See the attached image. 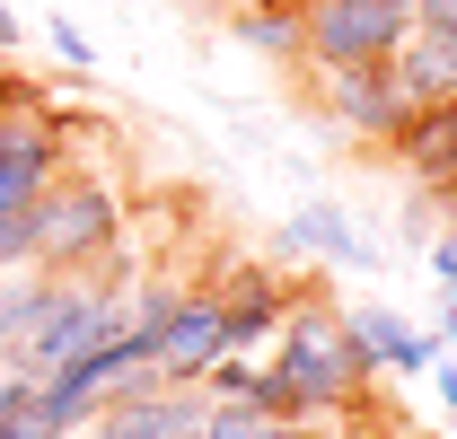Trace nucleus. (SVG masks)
<instances>
[{"mask_svg": "<svg viewBox=\"0 0 457 439\" xmlns=\"http://www.w3.org/2000/svg\"><path fill=\"white\" fill-rule=\"evenodd\" d=\"M132 264L114 255L106 273H36V308H27V334L0 352L18 378H45L62 360H79L88 343H106V334L132 326Z\"/></svg>", "mask_w": 457, "mask_h": 439, "instance_id": "f257e3e1", "label": "nucleus"}, {"mask_svg": "<svg viewBox=\"0 0 457 439\" xmlns=\"http://www.w3.org/2000/svg\"><path fill=\"white\" fill-rule=\"evenodd\" d=\"M273 369H282V386L308 404V413H343V404H361V386H370L352 334H343V308L299 299V290H290L282 326H273Z\"/></svg>", "mask_w": 457, "mask_h": 439, "instance_id": "f03ea898", "label": "nucleus"}, {"mask_svg": "<svg viewBox=\"0 0 457 439\" xmlns=\"http://www.w3.org/2000/svg\"><path fill=\"white\" fill-rule=\"evenodd\" d=\"M114 237H123V194H114L106 176H71V167H62L54 185L36 194V211H27V246H36L45 273H88V264H106Z\"/></svg>", "mask_w": 457, "mask_h": 439, "instance_id": "7ed1b4c3", "label": "nucleus"}, {"mask_svg": "<svg viewBox=\"0 0 457 439\" xmlns=\"http://www.w3.org/2000/svg\"><path fill=\"white\" fill-rule=\"evenodd\" d=\"M299 62L317 70V79H335V70H370V62H387L413 36V0H299Z\"/></svg>", "mask_w": 457, "mask_h": 439, "instance_id": "20e7f679", "label": "nucleus"}, {"mask_svg": "<svg viewBox=\"0 0 457 439\" xmlns=\"http://www.w3.org/2000/svg\"><path fill=\"white\" fill-rule=\"evenodd\" d=\"M62 167H71V150H62V132L45 123V106L36 114H0V220L36 211V194L54 185Z\"/></svg>", "mask_w": 457, "mask_h": 439, "instance_id": "39448f33", "label": "nucleus"}, {"mask_svg": "<svg viewBox=\"0 0 457 439\" xmlns=\"http://www.w3.org/2000/svg\"><path fill=\"white\" fill-rule=\"evenodd\" d=\"M228 352V326H220V299L212 290H176V308L159 317V378L194 386L212 360Z\"/></svg>", "mask_w": 457, "mask_h": 439, "instance_id": "423d86ee", "label": "nucleus"}, {"mask_svg": "<svg viewBox=\"0 0 457 439\" xmlns=\"http://www.w3.org/2000/svg\"><path fill=\"white\" fill-rule=\"evenodd\" d=\"M203 386H176V378H150V386H123V395H106V422L114 439H194V422H203Z\"/></svg>", "mask_w": 457, "mask_h": 439, "instance_id": "0eeeda50", "label": "nucleus"}, {"mask_svg": "<svg viewBox=\"0 0 457 439\" xmlns=\"http://www.w3.org/2000/svg\"><path fill=\"white\" fill-rule=\"evenodd\" d=\"M326 114H335V132H352V141H387L413 106H404L396 70L370 62V70H335V79H326Z\"/></svg>", "mask_w": 457, "mask_h": 439, "instance_id": "6e6552de", "label": "nucleus"}, {"mask_svg": "<svg viewBox=\"0 0 457 439\" xmlns=\"http://www.w3.org/2000/svg\"><path fill=\"white\" fill-rule=\"evenodd\" d=\"M343 334H352V352H361V369L378 378V369H431L440 360V334L431 326H413V317H396V308H352L343 317Z\"/></svg>", "mask_w": 457, "mask_h": 439, "instance_id": "1a4fd4ad", "label": "nucleus"}, {"mask_svg": "<svg viewBox=\"0 0 457 439\" xmlns=\"http://www.w3.org/2000/svg\"><path fill=\"white\" fill-rule=\"evenodd\" d=\"M387 150H396V167L413 176V185L457 194V97L449 106H413L396 132H387Z\"/></svg>", "mask_w": 457, "mask_h": 439, "instance_id": "9d476101", "label": "nucleus"}, {"mask_svg": "<svg viewBox=\"0 0 457 439\" xmlns=\"http://www.w3.org/2000/svg\"><path fill=\"white\" fill-rule=\"evenodd\" d=\"M387 70H396L404 106H449V97H457V36H431V27H413L396 54H387Z\"/></svg>", "mask_w": 457, "mask_h": 439, "instance_id": "9b49d317", "label": "nucleus"}, {"mask_svg": "<svg viewBox=\"0 0 457 439\" xmlns=\"http://www.w3.org/2000/svg\"><path fill=\"white\" fill-rule=\"evenodd\" d=\"M212 299H220L228 352H246V343H273V326H282V308H290L282 273H264V264H246V281H228V290H212Z\"/></svg>", "mask_w": 457, "mask_h": 439, "instance_id": "f8f14e48", "label": "nucleus"}, {"mask_svg": "<svg viewBox=\"0 0 457 439\" xmlns=\"http://www.w3.org/2000/svg\"><path fill=\"white\" fill-rule=\"evenodd\" d=\"M290 246L317 255V264H335V273H370V237L343 220V203H299L290 211Z\"/></svg>", "mask_w": 457, "mask_h": 439, "instance_id": "ddd939ff", "label": "nucleus"}, {"mask_svg": "<svg viewBox=\"0 0 457 439\" xmlns=\"http://www.w3.org/2000/svg\"><path fill=\"white\" fill-rule=\"evenodd\" d=\"M228 27H237V45L246 54H264V62H299V0H237L228 9Z\"/></svg>", "mask_w": 457, "mask_h": 439, "instance_id": "4468645a", "label": "nucleus"}, {"mask_svg": "<svg viewBox=\"0 0 457 439\" xmlns=\"http://www.w3.org/2000/svg\"><path fill=\"white\" fill-rule=\"evenodd\" d=\"M194 439H273V413H255V404H237V395H212L203 422H194Z\"/></svg>", "mask_w": 457, "mask_h": 439, "instance_id": "2eb2a0df", "label": "nucleus"}, {"mask_svg": "<svg viewBox=\"0 0 457 439\" xmlns=\"http://www.w3.org/2000/svg\"><path fill=\"white\" fill-rule=\"evenodd\" d=\"M45 45H54L71 70H97V45H88V27H79V18H45Z\"/></svg>", "mask_w": 457, "mask_h": 439, "instance_id": "dca6fc26", "label": "nucleus"}, {"mask_svg": "<svg viewBox=\"0 0 457 439\" xmlns=\"http://www.w3.org/2000/svg\"><path fill=\"white\" fill-rule=\"evenodd\" d=\"M27 395H36V378H18V369L0 360V431H9V422L27 413Z\"/></svg>", "mask_w": 457, "mask_h": 439, "instance_id": "f3484780", "label": "nucleus"}, {"mask_svg": "<svg viewBox=\"0 0 457 439\" xmlns=\"http://www.w3.org/2000/svg\"><path fill=\"white\" fill-rule=\"evenodd\" d=\"M431 290H440V299H457V237H440V246H431Z\"/></svg>", "mask_w": 457, "mask_h": 439, "instance_id": "a211bd4d", "label": "nucleus"}, {"mask_svg": "<svg viewBox=\"0 0 457 439\" xmlns=\"http://www.w3.org/2000/svg\"><path fill=\"white\" fill-rule=\"evenodd\" d=\"M413 27H431V36H457V0H413Z\"/></svg>", "mask_w": 457, "mask_h": 439, "instance_id": "6ab92c4d", "label": "nucleus"}, {"mask_svg": "<svg viewBox=\"0 0 457 439\" xmlns=\"http://www.w3.org/2000/svg\"><path fill=\"white\" fill-rule=\"evenodd\" d=\"M273 439H335L326 413H299V422H273Z\"/></svg>", "mask_w": 457, "mask_h": 439, "instance_id": "aec40b11", "label": "nucleus"}, {"mask_svg": "<svg viewBox=\"0 0 457 439\" xmlns=\"http://www.w3.org/2000/svg\"><path fill=\"white\" fill-rule=\"evenodd\" d=\"M18 45H27V18H18V9L0 0V54H18Z\"/></svg>", "mask_w": 457, "mask_h": 439, "instance_id": "412c9836", "label": "nucleus"}, {"mask_svg": "<svg viewBox=\"0 0 457 439\" xmlns=\"http://www.w3.org/2000/svg\"><path fill=\"white\" fill-rule=\"evenodd\" d=\"M431 378H440V404L457 413V360H431Z\"/></svg>", "mask_w": 457, "mask_h": 439, "instance_id": "4be33fe9", "label": "nucleus"}, {"mask_svg": "<svg viewBox=\"0 0 457 439\" xmlns=\"http://www.w3.org/2000/svg\"><path fill=\"white\" fill-rule=\"evenodd\" d=\"M0 439H54V431H45V422H27V413H18V422H9V431H0Z\"/></svg>", "mask_w": 457, "mask_h": 439, "instance_id": "5701e85b", "label": "nucleus"}, {"mask_svg": "<svg viewBox=\"0 0 457 439\" xmlns=\"http://www.w3.org/2000/svg\"><path fill=\"white\" fill-rule=\"evenodd\" d=\"M431 334H440V343H457V299H440V326H431Z\"/></svg>", "mask_w": 457, "mask_h": 439, "instance_id": "b1692460", "label": "nucleus"}, {"mask_svg": "<svg viewBox=\"0 0 457 439\" xmlns=\"http://www.w3.org/2000/svg\"><path fill=\"white\" fill-rule=\"evenodd\" d=\"M71 439H114V431H106V422H88V431H71Z\"/></svg>", "mask_w": 457, "mask_h": 439, "instance_id": "393cba45", "label": "nucleus"}]
</instances>
